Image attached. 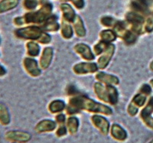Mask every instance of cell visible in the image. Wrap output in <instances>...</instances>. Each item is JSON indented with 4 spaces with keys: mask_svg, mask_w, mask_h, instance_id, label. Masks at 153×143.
Listing matches in <instances>:
<instances>
[{
    "mask_svg": "<svg viewBox=\"0 0 153 143\" xmlns=\"http://www.w3.org/2000/svg\"><path fill=\"white\" fill-rule=\"evenodd\" d=\"M80 126V122L79 119L75 116H70L67 119L66 126L68 128V133L71 135H74L77 133Z\"/></svg>",
    "mask_w": 153,
    "mask_h": 143,
    "instance_id": "17",
    "label": "cell"
},
{
    "mask_svg": "<svg viewBox=\"0 0 153 143\" xmlns=\"http://www.w3.org/2000/svg\"><path fill=\"white\" fill-rule=\"evenodd\" d=\"M68 133V128L65 125H60L57 128V129L56 130V136L57 137H63V136H65Z\"/></svg>",
    "mask_w": 153,
    "mask_h": 143,
    "instance_id": "33",
    "label": "cell"
},
{
    "mask_svg": "<svg viewBox=\"0 0 153 143\" xmlns=\"http://www.w3.org/2000/svg\"><path fill=\"white\" fill-rule=\"evenodd\" d=\"M65 102L61 100V99H56L54 100L49 104L48 110L52 114H58L60 113L65 110Z\"/></svg>",
    "mask_w": 153,
    "mask_h": 143,
    "instance_id": "20",
    "label": "cell"
},
{
    "mask_svg": "<svg viewBox=\"0 0 153 143\" xmlns=\"http://www.w3.org/2000/svg\"><path fill=\"white\" fill-rule=\"evenodd\" d=\"M149 143H153V139H152V141H150V142H149Z\"/></svg>",
    "mask_w": 153,
    "mask_h": 143,
    "instance_id": "43",
    "label": "cell"
},
{
    "mask_svg": "<svg viewBox=\"0 0 153 143\" xmlns=\"http://www.w3.org/2000/svg\"><path fill=\"white\" fill-rule=\"evenodd\" d=\"M108 43L106 42L103 41H100L99 43L94 45V53H96V54H100L105 51V49L106 48V47L108 46Z\"/></svg>",
    "mask_w": 153,
    "mask_h": 143,
    "instance_id": "30",
    "label": "cell"
},
{
    "mask_svg": "<svg viewBox=\"0 0 153 143\" xmlns=\"http://www.w3.org/2000/svg\"><path fill=\"white\" fill-rule=\"evenodd\" d=\"M23 66L27 73H29L31 77H38L41 74V70L38 65V62L33 58H25L23 61Z\"/></svg>",
    "mask_w": 153,
    "mask_h": 143,
    "instance_id": "8",
    "label": "cell"
},
{
    "mask_svg": "<svg viewBox=\"0 0 153 143\" xmlns=\"http://www.w3.org/2000/svg\"><path fill=\"white\" fill-rule=\"evenodd\" d=\"M19 4V0H1L0 1V15L16 9Z\"/></svg>",
    "mask_w": 153,
    "mask_h": 143,
    "instance_id": "16",
    "label": "cell"
},
{
    "mask_svg": "<svg viewBox=\"0 0 153 143\" xmlns=\"http://www.w3.org/2000/svg\"><path fill=\"white\" fill-rule=\"evenodd\" d=\"M6 140L14 143H26L31 139L29 133L20 130H9L5 135Z\"/></svg>",
    "mask_w": 153,
    "mask_h": 143,
    "instance_id": "4",
    "label": "cell"
},
{
    "mask_svg": "<svg viewBox=\"0 0 153 143\" xmlns=\"http://www.w3.org/2000/svg\"><path fill=\"white\" fill-rule=\"evenodd\" d=\"M100 39L101 41L106 42V43H110V42L114 41L117 39V34L115 33V32L112 31L110 29L103 30L100 32Z\"/></svg>",
    "mask_w": 153,
    "mask_h": 143,
    "instance_id": "24",
    "label": "cell"
},
{
    "mask_svg": "<svg viewBox=\"0 0 153 143\" xmlns=\"http://www.w3.org/2000/svg\"><path fill=\"white\" fill-rule=\"evenodd\" d=\"M110 133L111 135L112 138L113 139L117 140L118 142H124L126 140L128 135H127L126 131L122 127L120 126L119 124H113L110 126Z\"/></svg>",
    "mask_w": 153,
    "mask_h": 143,
    "instance_id": "10",
    "label": "cell"
},
{
    "mask_svg": "<svg viewBox=\"0 0 153 143\" xmlns=\"http://www.w3.org/2000/svg\"><path fill=\"white\" fill-rule=\"evenodd\" d=\"M97 64L95 63H86V62H82L77 64L74 65L73 67L74 72L76 74H86V73H92L94 72H97L98 70Z\"/></svg>",
    "mask_w": 153,
    "mask_h": 143,
    "instance_id": "6",
    "label": "cell"
},
{
    "mask_svg": "<svg viewBox=\"0 0 153 143\" xmlns=\"http://www.w3.org/2000/svg\"><path fill=\"white\" fill-rule=\"evenodd\" d=\"M61 35L66 39H71L73 36V29L68 21L63 20L61 24Z\"/></svg>",
    "mask_w": 153,
    "mask_h": 143,
    "instance_id": "25",
    "label": "cell"
},
{
    "mask_svg": "<svg viewBox=\"0 0 153 143\" xmlns=\"http://www.w3.org/2000/svg\"><path fill=\"white\" fill-rule=\"evenodd\" d=\"M6 74V70L2 65L0 64V77H3Z\"/></svg>",
    "mask_w": 153,
    "mask_h": 143,
    "instance_id": "40",
    "label": "cell"
},
{
    "mask_svg": "<svg viewBox=\"0 0 153 143\" xmlns=\"http://www.w3.org/2000/svg\"><path fill=\"white\" fill-rule=\"evenodd\" d=\"M0 42H1V40H0Z\"/></svg>",
    "mask_w": 153,
    "mask_h": 143,
    "instance_id": "44",
    "label": "cell"
},
{
    "mask_svg": "<svg viewBox=\"0 0 153 143\" xmlns=\"http://www.w3.org/2000/svg\"><path fill=\"white\" fill-rule=\"evenodd\" d=\"M114 51L115 46L113 44H108L105 51L101 54V56L98 59L97 65L100 69H104L107 66L114 54Z\"/></svg>",
    "mask_w": 153,
    "mask_h": 143,
    "instance_id": "7",
    "label": "cell"
},
{
    "mask_svg": "<svg viewBox=\"0 0 153 143\" xmlns=\"http://www.w3.org/2000/svg\"><path fill=\"white\" fill-rule=\"evenodd\" d=\"M51 36L48 34L44 33L43 32L42 37L39 39L38 41L41 42L42 44H48V43H49L51 41Z\"/></svg>",
    "mask_w": 153,
    "mask_h": 143,
    "instance_id": "36",
    "label": "cell"
},
{
    "mask_svg": "<svg viewBox=\"0 0 153 143\" xmlns=\"http://www.w3.org/2000/svg\"><path fill=\"white\" fill-rule=\"evenodd\" d=\"M72 3L74 4L75 7L78 9H81L84 6V0H71Z\"/></svg>",
    "mask_w": 153,
    "mask_h": 143,
    "instance_id": "38",
    "label": "cell"
},
{
    "mask_svg": "<svg viewBox=\"0 0 153 143\" xmlns=\"http://www.w3.org/2000/svg\"><path fill=\"white\" fill-rule=\"evenodd\" d=\"M45 0H24L23 6L27 10H34L38 5L43 3Z\"/></svg>",
    "mask_w": 153,
    "mask_h": 143,
    "instance_id": "28",
    "label": "cell"
},
{
    "mask_svg": "<svg viewBox=\"0 0 153 143\" xmlns=\"http://www.w3.org/2000/svg\"><path fill=\"white\" fill-rule=\"evenodd\" d=\"M106 89L108 91V99L109 103L111 105L117 104L118 102V92L117 89L112 85H106Z\"/></svg>",
    "mask_w": 153,
    "mask_h": 143,
    "instance_id": "23",
    "label": "cell"
},
{
    "mask_svg": "<svg viewBox=\"0 0 153 143\" xmlns=\"http://www.w3.org/2000/svg\"><path fill=\"white\" fill-rule=\"evenodd\" d=\"M66 116L64 113H58L55 116V122H57V124L58 125H65V122H66Z\"/></svg>",
    "mask_w": 153,
    "mask_h": 143,
    "instance_id": "35",
    "label": "cell"
},
{
    "mask_svg": "<svg viewBox=\"0 0 153 143\" xmlns=\"http://www.w3.org/2000/svg\"><path fill=\"white\" fill-rule=\"evenodd\" d=\"M15 34L19 39H27V40H39L42 37V29L37 26H29L25 28H18L15 31Z\"/></svg>",
    "mask_w": 153,
    "mask_h": 143,
    "instance_id": "3",
    "label": "cell"
},
{
    "mask_svg": "<svg viewBox=\"0 0 153 143\" xmlns=\"http://www.w3.org/2000/svg\"><path fill=\"white\" fill-rule=\"evenodd\" d=\"M43 29L50 32H55L59 29V24L57 21V17L55 16H51L47 19L43 25Z\"/></svg>",
    "mask_w": 153,
    "mask_h": 143,
    "instance_id": "19",
    "label": "cell"
},
{
    "mask_svg": "<svg viewBox=\"0 0 153 143\" xmlns=\"http://www.w3.org/2000/svg\"><path fill=\"white\" fill-rule=\"evenodd\" d=\"M11 122V116L7 107L0 103V124L2 126H8Z\"/></svg>",
    "mask_w": 153,
    "mask_h": 143,
    "instance_id": "18",
    "label": "cell"
},
{
    "mask_svg": "<svg viewBox=\"0 0 153 143\" xmlns=\"http://www.w3.org/2000/svg\"><path fill=\"white\" fill-rule=\"evenodd\" d=\"M137 1L140 2L146 9H148L150 6L153 5V0H137Z\"/></svg>",
    "mask_w": 153,
    "mask_h": 143,
    "instance_id": "39",
    "label": "cell"
},
{
    "mask_svg": "<svg viewBox=\"0 0 153 143\" xmlns=\"http://www.w3.org/2000/svg\"><path fill=\"white\" fill-rule=\"evenodd\" d=\"M150 84H151L152 85V87H153V79H152V80H151V81H150Z\"/></svg>",
    "mask_w": 153,
    "mask_h": 143,
    "instance_id": "42",
    "label": "cell"
},
{
    "mask_svg": "<svg viewBox=\"0 0 153 143\" xmlns=\"http://www.w3.org/2000/svg\"><path fill=\"white\" fill-rule=\"evenodd\" d=\"M138 111H139V108L137 107H136L134 104H132V103H130V104L128 107V109H127V112L129 114V116H135L138 113Z\"/></svg>",
    "mask_w": 153,
    "mask_h": 143,
    "instance_id": "34",
    "label": "cell"
},
{
    "mask_svg": "<svg viewBox=\"0 0 153 143\" xmlns=\"http://www.w3.org/2000/svg\"></svg>",
    "mask_w": 153,
    "mask_h": 143,
    "instance_id": "45",
    "label": "cell"
},
{
    "mask_svg": "<svg viewBox=\"0 0 153 143\" xmlns=\"http://www.w3.org/2000/svg\"><path fill=\"white\" fill-rule=\"evenodd\" d=\"M60 7H61V12H62L64 20L68 21V22H73L76 16L73 8L68 3H62Z\"/></svg>",
    "mask_w": 153,
    "mask_h": 143,
    "instance_id": "13",
    "label": "cell"
},
{
    "mask_svg": "<svg viewBox=\"0 0 153 143\" xmlns=\"http://www.w3.org/2000/svg\"><path fill=\"white\" fill-rule=\"evenodd\" d=\"M101 24L104 25L105 27H111L114 26V24L116 23L114 22L115 20L114 19H113L112 17H110V16H104L100 20Z\"/></svg>",
    "mask_w": 153,
    "mask_h": 143,
    "instance_id": "32",
    "label": "cell"
},
{
    "mask_svg": "<svg viewBox=\"0 0 153 143\" xmlns=\"http://www.w3.org/2000/svg\"><path fill=\"white\" fill-rule=\"evenodd\" d=\"M74 23V28L75 32H76V35L78 37H84L86 35V30L84 28V23H83V20L81 19V18L80 16H76V19L74 21H73Z\"/></svg>",
    "mask_w": 153,
    "mask_h": 143,
    "instance_id": "21",
    "label": "cell"
},
{
    "mask_svg": "<svg viewBox=\"0 0 153 143\" xmlns=\"http://www.w3.org/2000/svg\"><path fill=\"white\" fill-rule=\"evenodd\" d=\"M146 99H147V96L146 94H144L143 93H139L136 96H134L131 103L135 105L136 107H137L138 108H139V107H142L144 106L146 102Z\"/></svg>",
    "mask_w": 153,
    "mask_h": 143,
    "instance_id": "27",
    "label": "cell"
},
{
    "mask_svg": "<svg viewBox=\"0 0 153 143\" xmlns=\"http://www.w3.org/2000/svg\"><path fill=\"white\" fill-rule=\"evenodd\" d=\"M137 34L133 32L132 31H126L125 33L122 35V38L124 39L127 44H133L134 42H136L137 39Z\"/></svg>",
    "mask_w": 153,
    "mask_h": 143,
    "instance_id": "29",
    "label": "cell"
},
{
    "mask_svg": "<svg viewBox=\"0 0 153 143\" xmlns=\"http://www.w3.org/2000/svg\"><path fill=\"white\" fill-rule=\"evenodd\" d=\"M53 58V49L47 47L44 49L40 58V66L42 69H46L51 64Z\"/></svg>",
    "mask_w": 153,
    "mask_h": 143,
    "instance_id": "12",
    "label": "cell"
},
{
    "mask_svg": "<svg viewBox=\"0 0 153 143\" xmlns=\"http://www.w3.org/2000/svg\"><path fill=\"white\" fill-rule=\"evenodd\" d=\"M149 68H150V70H151L152 71H153V61H152L151 63H150V66H149Z\"/></svg>",
    "mask_w": 153,
    "mask_h": 143,
    "instance_id": "41",
    "label": "cell"
},
{
    "mask_svg": "<svg viewBox=\"0 0 153 143\" xmlns=\"http://www.w3.org/2000/svg\"><path fill=\"white\" fill-rule=\"evenodd\" d=\"M74 50L82 58L86 61H92L94 59V54L91 51V48L85 44H77L74 46Z\"/></svg>",
    "mask_w": 153,
    "mask_h": 143,
    "instance_id": "11",
    "label": "cell"
},
{
    "mask_svg": "<svg viewBox=\"0 0 153 143\" xmlns=\"http://www.w3.org/2000/svg\"><path fill=\"white\" fill-rule=\"evenodd\" d=\"M140 93H143L146 94V96H148V95H149L152 93L151 87L149 84H144L140 88Z\"/></svg>",
    "mask_w": 153,
    "mask_h": 143,
    "instance_id": "37",
    "label": "cell"
},
{
    "mask_svg": "<svg viewBox=\"0 0 153 143\" xmlns=\"http://www.w3.org/2000/svg\"><path fill=\"white\" fill-rule=\"evenodd\" d=\"M53 6L51 3H45L37 12H30L22 16L24 24H31V23H43L47 20L48 18L51 16L52 12Z\"/></svg>",
    "mask_w": 153,
    "mask_h": 143,
    "instance_id": "2",
    "label": "cell"
},
{
    "mask_svg": "<svg viewBox=\"0 0 153 143\" xmlns=\"http://www.w3.org/2000/svg\"><path fill=\"white\" fill-rule=\"evenodd\" d=\"M28 54L31 57H36L40 53V47L34 41H29L26 44Z\"/></svg>",
    "mask_w": 153,
    "mask_h": 143,
    "instance_id": "26",
    "label": "cell"
},
{
    "mask_svg": "<svg viewBox=\"0 0 153 143\" xmlns=\"http://www.w3.org/2000/svg\"><path fill=\"white\" fill-rule=\"evenodd\" d=\"M80 110H85L89 113L105 116H111L113 114V110L110 107L95 102L87 96H76L71 98L66 109L67 114L74 115L77 113Z\"/></svg>",
    "mask_w": 153,
    "mask_h": 143,
    "instance_id": "1",
    "label": "cell"
},
{
    "mask_svg": "<svg viewBox=\"0 0 153 143\" xmlns=\"http://www.w3.org/2000/svg\"><path fill=\"white\" fill-rule=\"evenodd\" d=\"M144 30L146 32H151L153 31V16H149L146 19L144 24Z\"/></svg>",
    "mask_w": 153,
    "mask_h": 143,
    "instance_id": "31",
    "label": "cell"
},
{
    "mask_svg": "<svg viewBox=\"0 0 153 143\" xmlns=\"http://www.w3.org/2000/svg\"><path fill=\"white\" fill-rule=\"evenodd\" d=\"M57 128V122L51 119H43L37 123L35 130L38 133H51Z\"/></svg>",
    "mask_w": 153,
    "mask_h": 143,
    "instance_id": "9",
    "label": "cell"
},
{
    "mask_svg": "<svg viewBox=\"0 0 153 143\" xmlns=\"http://www.w3.org/2000/svg\"><path fill=\"white\" fill-rule=\"evenodd\" d=\"M97 79L99 80L100 82L103 83L107 85H117L120 83V80L116 76L111 75V74H108V73H104V72H99L96 76Z\"/></svg>",
    "mask_w": 153,
    "mask_h": 143,
    "instance_id": "14",
    "label": "cell"
},
{
    "mask_svg": "<svg viewBox=\"0 0 153 143\" xmlns=\"http://www.w3.org/2000/svg\"><path fill=\"white\" fill-rule=\"evenodd\" d=\"M153 113V96H152L149 100L148 103L146 104V107L143 109L140 113V118L142 119L143 122L146 119L152 117V113Z\"/></svg>",
    "mask_w": 153,
    "mask_h": 143,
    "instance_id": "22",
    "label": "cell"
},
{
    "mask_svg": "<svg viewBox=\"0 0 153 143\" xmlns=\"http://www.w3.org/2000/svg\"><path fill=\"white\" fill-rule=\"evenodd\" d=\"M94 92L100 100L109 103L108 91L106 89V86L105 87L101 83H95V84H94Z\"/></svg>",
    "mask_w": 153,
    "mask_h": 143,
    "instance_id": "15",
    "label": "cell"
},
{
    "mask_svg": "<svg viewBox=\"0 0 153 143\" xmlns=\"http://www.w3.org/2000/svg\"><path fill=\"white\" fill-rule=\"evenodd\" d=\"M91 122L96 129H97L100 133L103 136H107L110 133V122L104 116L98 114L92 116Z\"/></svg>",
    "mask_w": 153,
    "mask_h": 143,
    "instance_id": "5",
    "label": "cell"
}]
</instances>
